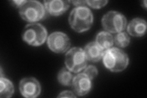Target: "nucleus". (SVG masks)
I'll return each instance as SVG.
<instances>
[{
    "label": "nucleus",
    "instance_id": "obj_5",
    "mask_svg": "<svg viewBox=\"0 0 147 98\" xmlns=\"http://www.w3.org/2000/svg\"><path fill=\"white\" fill-rule=\"evenodd\" d=\"M103 28L111 33L122 32L127 27V20L123 14L118 11H110L107 12L102 18Z\"/></svg>",
    "mask_w": 147,
    "mask_h": 98
},
{
    "label": "nucleus",
    "instance_id": "obj_3",
    "mask_svg": "<svg viewBox=\"0 0 147 98\" xmlns=\"http://www.w3.org/2000/svg\"><path fill=\"white\" fill-rule=\"evenodd\" d=\"M18 10L22 19L30 23L39 22L47 16L44 6L38 1H26Z\"/></svg>",
    "mask_w": 147,
    "mask_h": 98
},
{
    "label": "nucleus",
    "instance_id": "obj_22",
    "mask_svg": "<svg viewBox=\"0 0 147 98\" xmlns=\"http://www.w3.org/2000/svg\"><path fill=\"white\" fill-rule=\"evenodd\" d=\"M142 6H143V7H144V8H145V9H146V7H147V5H146V1H142Z\"/></svg>",
    "mask_w": 147,
    "mask_h": 98
},
{
    "label": "nucleus",
    "instance_id": "obj_8",
    "mask_svg": "<svg viewBox=\"0 0 147 98\" xmlns=\"http://www.w3.org/2000/svg\"><path fill=\"white\" fill-rule=\"evenodd\" d=\"M19 90L25 97L35 98L40 94L41 87L39 81L35 78L25 77L20 82Z\"/></svg>",
    "mask_w": 147,
    "mask_h": 98
},
{
    "label": "nucleus",
    "instance_id": "obj_15",
    "mask_svg": "<svg viewBox=\"0 0 147 98\" xmlns=\"http://www.w3.org/2000/svg\"><path fill=\"white\" fill-rule=\"evenodd\" d=\"M58 81L64 86H71L73 80V76L66 67L63 68L59 71L57 76Z\"/></svg>",
    "mask_w": 147,
    "mask_h": 98
},
{
    "label": "nucleus",
    "instance_id": "obj_12",
    "mask_svg": "<svg viewBox=\"0 0 147 98\" xmlns=\"http://www.w3.org/2000/svg\"><path fill=\"white\" fill-rule=\"evenodd\" d=\"M127 30L131 36L142 37L145 34L146 31V22L140 18L132 19L127 25Z\"/></svg>",
    "mask_w": 147,
    "mask_h": 98
},
{
    "label": "nucleus",
    "instance_id": "obj_4",
    "mask_svg": "<svg viewBox=\"0 0 147 98\" xmlns=\"http://www.w3.org/2000/svg\"><path fill=\"white\" fill-rule=\"evenodd\" d=\"M47 38V31L40 23L28 24L22 32V39L28 44L38 47L42 45Z\"/></svg>",
    "mask_w": 147,
    "mask_h": 98
},
{
    "label": "nucleus",
    "instance_id": "obj_20",
    "mask_svg": "<svg viewBox=\"0 0 147 98\" xmlns=\"http://www.w3.org/2000/svg\"><path fill=\"white\" fill-rule=\"evenodd\" d=\"M70 3H72L74 5L78 6H84L86 5V1H69Z\"/></svg>",
    "mask_w": 147,
    "mask_h": 98
},
{
    "label": "nucleus",
    "instance_id": "obj_1",
    "mask_svg": "<svg viewBox=\"0 0 147 98\" xmlns=\"http://www.w3.org/2000/svg\"><path fill=\"white\" fill-rule=\"evenodd\" d=\"M93 15L86 6L74 8L69 17V23L71 28L77 32L89 30L93 23Z\"/></svg>",
    "mask_w": 147,
    "mask_h": 98
},
{
    "label": "nucleus",
    "instance_id": "obj_17",
    "mask_svg": "<svg viewBox=\"0 0 147 98\" xmlns=\"http://www.w3.org/2000/svg\"><path fill=\"white\" fill-rule=\"evenodd\" d=\"M84 74L88 76L91 80H93L98 75V69L93 65H90L85 68Z\"/></svg>",
    "mask_w": 147,
    "mask_h": 98
},
{
    "label": "nucleus",
    "instance_id": "obj_11",
    "mask_svg": "<svg viewBox=\"0 0 147 98\" xmlns=\"http://www.w3.org/2000/svg\"><path fill=\"white\" fill-rule=\"evenodd\" d=\"M84 52L87 60L96 63L102 58L104 50L100 47L96 41H93L85 45Z\"/></svg>",
    "mask_w": 147,
    "mask_h": 98
},
{
    "label": "nucleus",
    "instance_id": "obj_16",
    "mask_svg": "<svg viewBox=\"0 0 147 98\" xmlns=\"http://www.w3.org/2000/svg\"><path fill=\"white\" fill-rule=\"evenodd\" d=\"M114 43L121 48H125L128 46L130 43V37L126 32H120L117 33L113 38Z\"/></svg>",
    "mask_w": 147,
    "mask_h": 98
},
{
    "label": "nucleus",
    "instance_id": "obj_7",
    "mask_svg": "<svg viewBox=\"0 0 147 98\" xmlns=\"http://www.w3.org/2000/svg\"><path fill=\"white\" fill-rule=\"evenodd\" d=\"M47 45L50 50L56 53H63L69 50L71 40L68 36L60 31H55L47 38Z\"/></svg>",
    "mask_w": 147,
    "mask_h": 98
},
{
    "label": "nucleus",
    "instance_id": "obj_6",
    "mask_svg": "<svg viewBox=\"0 0 147 98\" xmlns=\"http://www.w3.org/2000/svg\"><path fill=\"white\" fill-rule=\"evenodd\" d=\"M87 61L84 50L76 47L71 49L66 53L64 63L71 72L79 73L86 67Z\"/></svg>",
    "mask_w": 147,
    "mask_h": 98
},
{
    "label": "nucleus",
    "instance_id": "obj_13",
    "mask_svg": "<svg viewBox=\"0 0 147 98\" xmlns=\"http://www.w3.org/2000/svg\"><path fill=\"white\" fill-rule=\"evenodd\" d=\"M96 42L104 50L112 47L114 43L113 36L107 31H100L96 36Z\"/></svg>",
    "mask_w": 147,
    "mask_h": 98
},
{
    "label": "nucleus",
    "instance_id": "obj_19",
    "mask_svg": "<svg viewBox=\"0 0 147 98\" xmlns=\"http://www.w3.org/2000/svg\"><path fill=\"white\" fill-rule=\"evenodd\" d=\"M58 97H76L77 96L74 92L70 91H64L58 96Z\"/></svg>",
    "mask_w": 147,
    "mask_h": 98
},
{
    "label": "nucleus",
    "instance_id": "obj_2",
    "mask_svg": "<svg viewBox=\"0 0 147 98\" xmlns=\"http://www.w3.org/2000/svg\"><path fill=\"white\" fill-rule=\"evenodd\" d=\"M105 67L113 72H121L129 64L127 55L117 47H112L104 50L102 57Z\"/></svg>",
    "mask_w": 147,
    "mask_h": 98
},
{
    "label": "nucleus",
    "instance_id": "obj_9",
    "mask_svg": "<svg viewBox=\"0 0 147 98\" xmlns=\"http://www.w3.org/2000/svg\"><path fill=\"white\" fill-rule=\"evenodd\" d=\"M71 85L74 93L77 96H83L91 91L92 82L85 74L80 73L74 77Z\"/></svg>",
    "mask_w": 147,
    "mask_h": 98
},
{
    "label": "nucleus",
    "instance_id": "obj_10",
    "mask_svg": "<svg viewBox=\"0 0 147 98\" xmlns=\"http://www.w3.org/2000/svg\"><path fill=\"white\" fill-rule=\"evenodd\" d=\"M69 1L61 0H53V1H44L45 10L50 15L59 16L66 12L69 8Z\"/></svg>",
    "mask_w": 147,
    "mask_h": 98
},
{
    "label": "nucleus",
    "instance_id": "obj_14",
    "mask_svg": "<svg viewBox=\"0 0 147 98\" xmlns=\"http://www.w3.org/2000/svg\"><path fill=\"white\" fill-rule=\"evenodd\" d=\"M14 93L13 83L9 79L1 76L0 77V97L1 98L11 97Z\"/></svg>",
    "mask_w": 147,
    "mask_h": 98
},
{
    "label": "nucleus",
    "instance_id": "obj_21",
    "mask_svg": "<svg viewBox=\"0 0 147 98\" xmlns=\"http://www.w3.org/2000/svg\"><path fill=\"white\" fill-rule=\"evenodd\" d=\"M26 1H19V0H17V1H10V3L12 4V5H13L14 6H16V7H17V8H18L19 9L23 4H24V3H25V2Z\"/></svg>",
    "mask_w": 147,
    "mask_h": 98
},
{
    "label": "nucleus",
    "instance_id": "obj_18",
    "mask_svg": "<svg viewBox=\"0 0 147 98\" xmlns=\"http://www.w3.org/2000/svg\"><path fill=\"white\" fill-rule=\"evenodd\" d=\"M86 4L93 9H100L109 3L108 1H86Z\"/></svg>",
    "mask_w": 147,
    "mask_h": 98
}]
</instances>
